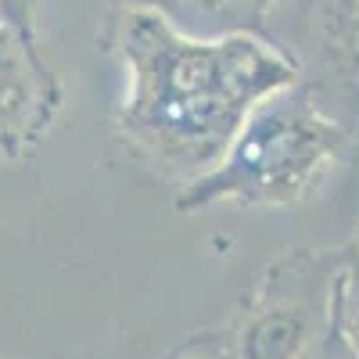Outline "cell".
Listing matches in <instances>:
<instances>
[{"label":"cell","instance_id":"cell-1","mask_svg":"<svg viewBox=\"0 0 359 359\" xmlns=\"http://www.w3.org/2000/svg\"><path fill=\"white\" fill-rule=\"evenodd\" d=\"M108 36L126 69L118 133L180 187L219 162L262 97L302 79L262 33L194 36L151 4H118Z\"/></svg>","mask_w":359,"mask_h":359},{"label":"cell","instance_id":"cell-2","mask_svg":"<svg viewBox=\"0 0 359 359\" xmlns=\"http://www.w3.org/2000/svg\"><path fill=\"white\" fill-rule=\"evenodd\" d=\"M348 130L323 111L313 86L294 79L262 97L219 162L180 187L176 212L233 205H302L348 158Z\"/></svg>","mask_w":359,"mask_h":359},{"label":"cell","instance_id":"cell-3","mask_svg":"<svg viewBox=\"0 0 359 359\" xmlns=\"http://www.w3.org/2000/svg\"><path fill=\"white\" fill-rule=\"evenodd\" d=\"M334 266L338 255L316 248L269 262L223 327L233 359H302L331 327Z\"/></svg>","mask_w":359,"mask_h":359},{"label":"cell","instance_id":"cell-4","mask_svg":"<svg viewBox=\"0 0 359 359\" xmlns=\"http://www.w3.org/2000/svg\"><path fill=\"white\" fill-rule=\"evenodd\" d=\"M54 111L57 86L40 50H29L0 18V155H18L47 133Z\"/></svg>","mask_w":359,"mask_h":359},{"label":"cell","instance_id":"cell-5","mask_svg":"<svg viewBox=\"0 0 359 359\" xmlns=\"http://www.w3.org/2000/svg\"><path fill=\"white\" fill-rule=\"evenodd\" d=\"M172 25L194 36L262 33V22L277 0H147Z\"/></svg>","mask_w":359,"mask_h":359},{"label":"cell","instance_id":"cell-6","mask_svg":"<svg viewBox=\"0 0 359 359\" xmlns=\"http://www.w3.org/2000/svg\"><path fill=\"white\" fill-rule=\"evenodd\" d=\"M331 327L359 355V245H348L338 255L334 291H331Z\"/></svg>","mask_w":359,"mask_h":359},{"label":"cell","instance_id":"cell-7","mask_svg":"<svg viewBox=\"0 0 359 359\" xmlns=\"http://www.w3.org/2000/svg\"><path fill=\"white\" fill-rule=\"evenodd\" d=\"M162 359H233V352H230L226 331L219 327V331H198V334H191L184 345H176Z\"/></svg>","mask_w":359,"mask_h":359},{"label":"cell","instance_id":"cell-8","mask_svg":"<svg viewBox=\"0 0 359 359\" xmlns=\"http://www.w3.org/2000/svg\"><path fill=\"white\" fill-rule=\"evenodd\" d=\"M36 15L40 0H0V18L29 50H36Z\"/></svg>","mask_w":359,"mask_h":359},{"label":"cell","instance_id":"cell-9","mask_svg":"<svg viewBox=\"0 0 359 359\" xmlns=\"http://www.w3.org/2000/svg\"><path fill=\"white\" fill-rule=\"evenodd\" d=\"M302 359H359V355L345 345V338L334 331V327H327V334H323Z\"/></svg>","mask_w":359,"mask_h":359},{"label":"cell","instance_id":"cell-10","mask_svg":"<svg viewBox=\"0 0 359 359\" xmlns=\"http://www.w3.org/2000/svg\"><path fill=\"white\" fill-rule=\"evenodd\" d=\"M118 4H147V0H118Z\"/></svg>","mask_w":359,"mask_h":359},{"label":"cell","instance_id":"cell-11","mask_svg":"<svg viewBox=\"0 0 359 359\" xmlns=\"http://www.w3.org/2000/svg\"><path fill=\"white\" fill-rule=\"evenodd\" d=\"M355 245H359V237H355Z\"/></svg>","mask_w":359,"mask_h":359}]
</instances>
